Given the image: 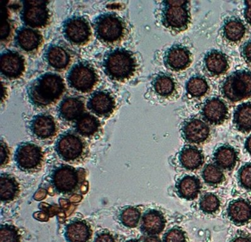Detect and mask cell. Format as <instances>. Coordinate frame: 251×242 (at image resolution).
I'll use <instances>...</instances> for the list:
<instances>
[{"instance_id": "obj_1", "label": "cell", "mask_w": 251, "mask_h": 242, "mask_svg": "<svg viewBox=\"0 0 251 242\" xmlns=\"http://www.w3.org/2000/svg\"><path fill=\"white\" fill-rule=\"evenodd\" d=\"M66 84L57 73H44L28 85L26 94L29 101L38 109H46L53 106L66 92Z\"/></svg>"}, {"instance_id": "obj_2", "label": "cell", "mask_w": 251, "mask_h": 242, "mask_svg": "<svg viewBox=\"0 0 251 242\" xmlns=\"http://www.w3.org/2000/svg\"><path fill=\"white\" fill-rule=\"evenodd\" d=\"M102 67L107 77L114 81L123 82L135 75L138 64L131 51L118 48L107 53L103 60Z\"/></svg>"}, {"instance_id": "obj_3", "label": "cell", "mask_w": 251, "mask_h": 242, "mask_svg": "<svg viewBox=\"0 0 251 242\" xmlns=\"http://www.w3.org/2000/svg\"><path fill=\"white\" fill-rule=\"evenodd\" d=\"M56 154L69 165L84 163L89 156V147L84 138L75 131H67L58 138L55 145Z\"/></svg>"}, {"instance_id": "obj_4", "label": "cell", "mask_w": 251, "mask_h": 242, "mask_svg": "<svg viewBox=\"0 0 251 242\" xmlns=\"http://www.w3.org/2000/svg\"><path fill=\"white\" fill-rule=\"evenodd\" d=\"M93 27L97 39L107 46L120 44L127 31L124 19L114 13L99 15L93 21Z\"/></svg>"}, {"instance_id": "obj_5", "label": "cell", "mask_w": 251, "mask_h": 242, "mask_svg": "<svg viewBox=\"0 0 251 242\" xmlns=\"http://www.w3.org/2000/svg\"><path fill=\"white\" fill-rule=\"evenodd\" d=\"M188 1H163L161 22L169 30L181 33L187 30L191 24V13Z\"/></svg>"}, {"instance_id": "obj_6", "label": "cell", "mask_w": 251, "mask_h": 242, "mask_svg": "<svg viewBox=\"0 0 251 242\" xmlns=\"http://www.w3.org/2000/svg\"><path fill=\"white\" fill-rule=\"evenodd\" d=\"M82 181L79 170L68 165L55 166L49 174L51 187L57 194L62 195L75 194L79 190Z\"/></svg>"}, {"instance_id": "obj_7", "label": "cell", "mask_w": 251, "mask_h": 242, "mask_svg": "<svg viewBox=\"0 0 251 242\" xmlns=\"http://www.w3.org/2000/svg\"><path fill=\"white\" fill-rule=\"evenodd\" d=\"M223 97L231 103L251 97V71L239 70L230 73L221 87Z\"/></svg>"}, {"instance_id": "obj_8", "label": "cell", "mask_w": 251, "mask_h": 242, "mask_svg": "<svg viewBox=\"0 0 251 242\" xmlns=\"http://www.w3.org/2000/svg\"><path fill=\"white\" fill-rule=\"evenodd\" d=\"M14 161L20 171L36 173L41 171L44 163L42 147L31 142L22 143L15 150Z\"/></svg>"}, {"instance_id": "obj_9", "label": "cell", "mask_w": 251, "mask_h": 242, "mask_svg": "<svg viewBox=\"0 0 251 242\" xmlns=\"http://www.w3.org/2000/svg\"><path fill=\"white\" fill-rule=\"evenodd\" d=\"M69 87L79 93H88L99 82V76L94 67L87 61H80L72 67L67 76Z\"/></svg>"}, {"instance_id": "obj_10", "label": "cell", "mask_w": 251, "mask_h": 242, "mask_svg": "<svg viewBox=\"0 0 251 242\" xmlns=\"http://www.w3.org/2000/svg\"><path fill=\"white\" fill-rule=\"evenodd\" d=\"M63 35L74 46L82 47L90 42L92 30L89 22L84 17L74 16L63 24Z\"/></svg>"}, {"instance_id": "obj_11", "label": "cell", "mask_w": 251, "mask_h": 242, "mask_svg": "<svg viewBox=\"0 0 251 242\" xmlns=\"http://www.w3.org/2000/svg\"><path fill=\"white\" fill-rule=\"evenodd\" d=\"M48 1H24L20 18L22 22L31 28H44L50 20V13L47 7Z\"/></svg>"}, {"instance_id": "obj_12", "label": "cell", "mask_w": 251, "mask_h": 242, "mask_svg": "<svg viewBox=\"0 0 251 242\" xmlns=\"http://www.w3.org/2000/svg\"><path fill=\"white\" fill-rule=\"evenodd\" d=\"M30 134L36 140L50 141L59 133V125L52 116L48 114H37L29 124Z\"/></svg>"}, {"instance_id": "obj_13", "label": "cell", "mask_w": 251, "mask_h": 242, "mask_svg": "<svg viewBox=\"0 0 251 242\" xmlns=\"http://www.w3.org/2000/svg\"><path fill=\"white\" fill-rule=\"evenodd\" d=\"M193 55L187 47L181 44L174 45L165 51L163 63L166 68L174 72L186 70L191 66Z\"/></svg>"}, {"instance_id": "obj_14", "label": "cell", "mask_w": 251, "mask_h": 242, "mask_svg": "<svg viewBox=\"0 0 251 242\" xmlns=\"http://www.w3.org/2000/svg\"><path fill=\"white\" fill-rule=\"evenodd\" d=\"M181 136L186 142L192 145H201L205 143L210 135L208 125L198 118H190L181 125Z\"/></svg>"}, {"instance_id": "obj_15", "label": "cell", "mask_w": 251, "mask_h": 242, "mask_svg": "<svg viewBox=\"0 0 251 242\" xmlns=\"http://www.w3.org/2000/svg\"><path fill=\"white\" fill-rule=\"evenodd\" d=\"M1 74L8 79H17L25 72V59L17 51L6 50L1 54Z\"/></svg>"}, {"instance_id": "obj_16", "label": "cell", "mask_w": 251, "mask_h": 242, "mask_svg": "<svg viewBox=\"0 0 251 242\" xmlns=\"http://www.w3.org/2000/svg\"><path fill=\"white\" fill-rule=\"evenodd\" d=\"M89 111L98 117L107 118L114 113L116 107L115 98L108 91H100L92 94L87 104Z\"/></svg>"}, {"instance_id": "obj_17", "label": "cell", "mask_w": 251, "mask_h": 242, "mask_svg": "<svg viewBox=\"0 0 251 242\" xmlns=\"http://www.w3.org/2000/svg\"><path fill=\"white\" fill-rule=\"evenodd\" d=\"M228 113L227 104L219 97L206 100L201 109V115L205 122L214 125L224 124L228 119Z\"/></svg>"}, {"instance_id": "obj_18", "label": "cell", "mask_w": 251, "mask_h": 242, "mask_svg": "<svg viewBox=\"0 0 251 242\" xmlns=\"http://www.w3.org/2000/svg\"><path fill=\"white\" fill-rule=\"evenodd\" d=\"M15 43L22 51L35 53L43 45V36L39 31L35 29L22 26L16 31Z\"/></svg>"}, {"instance_id": "obj_19", "label": "cell", "mask_w": 251, "mask_h": 242, "mask_svg": "<svg viewBox=\"0 0 251 242\" xmlns=\"http://www.w3.org/2000/svg\"><path fill=\"white\" fill-rule=\"evenodd\" d=\"M229 60L223 51L212 50L208 51L203 59L205 71L211 77L225 74L229 69Z\"/></svg>"}, {"instance_id": "obj_20", "label": "cell", "mask_w": 251, "mask_h": 242, "mask_svg": "<svg viewBox=\"0 0 251 242\" xmlns=\"http://www.w3.org/2000/svg\"><path fill=\"white\" fill-rule=\"evenodd\" d=\"M85 104L84 100L79 97H67L64 98L58 107V115L63 121L74 122L84 114Z\"/></svg>"}, {"instance_id": "obj_21", "label": "cell", "mask_w": 251, "mask_h": 242, "mask_svg": "<svg viewBox=\"0 0 251 242\" xmlns=\"http://www.w3.org/2000/svg\"><path fill=\"white\" fill-rule=\"evenodd\" d=\"M166 219L160 210H147L141 218V230L148 236H156L165 229Z\"/></svg>"}, {"instance_id": "obj_22", "label": "cell", "mask_w": 251, "mask_h": 242, "mask_svg": "<svg viewBox=\"0 0 251 242\" xmlns=\"http://www.w3.org/2000/svg\"><path fill=\"white\" fill-rule=\"evenodd\" d=\"M45 59L51 68L57 71H64L70 66L72 56L66 47L60 45H51L45 53Z\"/></svg>"}, {"instance_id": "obj_23", "label": "cell", "mask_w": 251, "mask_h": 242, "mask_svg": "<svg viewBox=\"0 0 251 242\" xmlns=\"http://www.w3.org/2000/svg\"><path fill=\"white\" fill-rule=\"evenodd\" d=\"M227 214L229 220L234 225H245L251 219V204L247 199H234L228 204Z\"/></svg>"}, {"instance_id": "obj_24", "label": "cell", "mask_w": 251, "mask_h": 242, "mask_svg": "<svg viewBox=\"0 0 251 242\" xmlns=\"http://www.w3.org/2000/svg\"><path fill=\"white\" fill-rule=\"evenodd\" d=\"M64 235L67 242H88L92 236L91 226L84 219H74L66 225Z\"/></svg>"}, {"instance_id": "obj_25", "label": "cell", "mask_w": 251, "mask_h": 242, "mask_svg": "<svg viewBox=\"0 0 251 242\" xmlns=\"http://www.w3.org/2000/svg\"><path fill=\"white\" fill-rule=\"evenodd\" d=\"M246 32L244 22L238 17H231L224 20L221 28L222 36L228 43L238 44L243 40Z\"/></svg>"}, {"instance_id": "obj_26", "label": "cell", "mask_w": 251, "mask_h": 242, "mask_svg": "<svg viewBox=\"0 0 251 242\" xmlns=\"http://www.w3.org/2000/svg\"><path fill=\"white\" fill-rule=\"evenodd\" d=\"M201 186L200 180L196 176H181L176 181V194L180 198L186 200H194L198 196Z\"/></svg>"}, {"instance_id": "obj_27", "label": "cell", "mask_w": 251, "mask_h": 242, "mask_svg": "<svg viewBox=\"0 0 251 242\" xmlns=\"http://www.w3.org/2000/svg\"><path fill=\"white\" fill-rule=\"evenodd\" d=\"M178 161L181 167L188 171H195L203 164L202 151L194 145H185L178 154Z\"/></svg>"}, {"instance_id": "obj_28", "label": "cell", "mask_w": 251, "mask_h": 242, "mask_svg": "<svg viewBox=\"0 0 251 242\" xmlns=\"http://www.w3.org/2000/svg\"><path fill=\"white\" fill-rule=\"evenodd\" d=\"M75 128L83 138H94L100 134L101 123L93 114L84 113L75 121Z\"/></svg>"}, {"instance_id": "obj_29", "label": "cell", "mask_w": 251, "mask_h": 242, "mask_svg": "<svg viewBox=\"0 0 251 242\" xmlns=\"http://www.w3.org/2000/svg\"><path fill=\"white\" fill-rule=\"evenodd\" d=\"M213 159L221 169L231 171L238 161V153L232 145H221L214 151Z\"/></svg>"}, {"instance_id": "obj_30", "label": "cell", "mask_w": 251, "mask_h": 242, "mask_svg": "<svg viewBox=\"0 0 251 242\" xmlns=\"http://www.w3.org/2000/svg\"><path fill=\"white\" fill-rule=\"evenodd\" d=\"M20 192V185L15 177L6 172L1 173L0 176V198L1 202H12L19 195Z\"/></svg>"}, {"instance_id": "obj_31", "label": "cell", "mask_w": 251, "mask_h": 242, "mask_svg": "<svg viewBox=\"0 0 251 242\" xmlns=\"http://www.w3.org/2000/svg\"><path fill=\"white\" fill-rule=\"evenodd\" d=\"M154 93L159 97L170 98L176 93V83L171 76L161 73L152 82Z\"/></svg>"}, {"instance_id": "obj_32", "label": "cell", "mask_w": 251, "mask_h": 242, "mask_svg": "<svg viewBox=\"0 0 251 242\" xmlns=\"http://www.w3.org/2000/svg\"><path fill=\"white\" fill-rule=\"evenodd\" d=\"M233 123L235 128L241 133H251V102H244L237 107Z\"/></svg>"}, {"instance_id": "obj_33", "label": "cell", "mask_w": 251, "mask_h": 242, "mask_svg": "<svg viewBox=\"0 0 251 242\" xmlns=\"http://www.w3.org/2000/svg\"><path fill=\"white\" fill-rule=\"evenodd\" d=\"M186 91L190 97L201 98L209 91V86L205 78L201 76H195L188 80L186 84Z\"/></svg>"}, {"instance_id": "obj_34", "label": "cell", "mask_w": 251, "mask_h": 242, "mask_svg": "<svg viewBox=\"0 0 251 242\" xmlns=\"http://www.w3.org/2000/svg\"><path fill=\"white\" fill-rule=\"evenodd\" d=\"M204 182L210 186H216L225 180L224 172L216 165L208 164L203 168L201 172Z\"/></svg>"}, {"instance_id": "obj_35", "label": "cell", "mask_w": 251, "mask_h": 242, "mask_svg": "<svg viewBox=\"0 0 251 242\" xmlns=\"http://www.w3.org/2000/svg\"><path fill=\"white\" fill-rule=\"evenodd\" d=\"M141 212L135 207H127L120 212L119 218L125 227L134 228L138 225L141 219Z\"/></svg>"}, {"instance_id": "obj_36", "label": "cell", "mask_w": 251, "mask_h": 242, "mask_svg": "<svg viewBox=\"0 0 251 242\" xmlns=\"http://www.w3.org/2000/svg\"><path fill=\"white\" fill-rule=\"evenodd\" d=\"M221 201L216 194L208 193L203 194L200 199L199 207L201 212L205 214L212 215L219 210Z\"/></svg>"}, {"instance_id": "obj_37", "label": "cell", "mask_w": 251, "mask_h": 242, "mask_svg": "<svg viewBox=\"0 0 251 242\" xmlns=\"http://www.w3.org/2000/svg\"><path fill=\"white\" fill-rule=\"evenodd\" d=\"M1 42L6 44L10 41L14 31V23L8 18V11L5 8L1 7Z\"/></svg>"}, {"instance_id": "obj_38", "label": "cell", "mask_w": 251, "mask_h": 242, "mask_svg": "<svg viewBox=\"0 0 251 242\" xmlns=\"http://www.w3.org/2000/svg\"><path fill=\"white\" fill-rule=\"evenodd\" d=\"M0 242H20L19 230L12 225H1L0 227Z\"/></svg>"}, {"instance_id": "obj_39", "label": "cell", "mask_w": 251, "mask_h": 242, "mask_svg": "<svg viewBox=\"0 0 251 242\" xmlns=\"http://www.w3.org/2000/svg\"><path fill=\"white\" fill-rule=\"evenodd\" d=\"M237 175L241 187L251 191V163H247L240 168Z\"/></svg>"}, {"instance_id": "obj_40", "label": "cell", "mask_w": 251, "mask_h": 242, "mask_svg": "<svg viewBox=\"0 0 251 242\" xmlns=\"http://www.w3.org/2000/svg\"><path fill=\"white\" fill-rule=\"evenodd\" d=\"M163 242H187L185 233L181 228L174 227L168 231L163 238Z\"/></svg>"}, {"instance_id": "obj_41", "label": "cell", "mask_w": 251, "mask_h": 242, "mask_svg": "<svg viewBox=\"0 0 251 242\" xmlns=\"http://www.w3.org/2000/svg\"><path fill=\"white\" fill-rule=\"evenodd\" d=\"M0 160H1V167H5L10 160V151L6 143L3 140L1 141V147H0Z\"/></svg>"}, {"instance_id": "obj_42", "label": "cell", "mask_w": 251, "mask_h": 242, "mask_svg": "<svg viewBox=\"0 0 251 242\" xmlns=\"http://www.w3.org/2000/svg\"><path fill=\"white\" fill-rule=\"evenodd\" d=\"M241 55L246 63L251 65V39L243 45L241 48Z\"/></svg>"}, {"instance_id": "obj_43", "label": "cell", "mask_w": 251, "mask_h": 242, "mask_svg": "<svg viewBox=\"0 0 251 242\" xmlns=\"http://www.w3.org/2000/svg\"><path fill=\"white\" fill-rule=\"evenodd\" d=\"M94 242H116L115 239L108 232H103L97 235Z\"/></svg>"}, {"instance_id": "obj_44", "label": "cell", "mask_w": 251, "mask_h": 242, "mask_svg": "<svg viewBox=\"0 0 251 242\" xmlns=\"http://www.w3.org/2000/svg\"><path fill=\"white\" fill-rule=\"evenodd\" d=\"M245 8H244V16L246 21L251 26V1H244Z\"/></svg>"}, {"instance_id": "obj_45", "label": "cell", "mask_w": 251, "mask_h": 242, "mask_svg": "<svg viewBox=\"0 0 251 242\" xmlns=\"http://www.w3.org/2000/svg\"><path fill=\"white\" fill-rule=\"evenodd\" d=\"M230 242H251V239L246 235H238L235 237Z\"/></svg>"}, {"instance_id": "obj_46", "label": "cell", "mask_w": 251, "mask_h": 242, "mask_svg": "<svg viewBox=\"0 0 251 242\" xmlns=\"http://www.w3.org/2000/svg\"><path fill=\"white\" fill-rule=\"evenodd\" d=\"M143 242H162L161 239L157 236H148Z\"/></svg>"}, {"instance_id": "obj_47", "label": "cell", "mask_w": 251, "mask_h": 242, "mask_svg": "<svg viewBox=\"0 0 251 242\" xmlns=\"http://www.w3.org/2000/svg\"><path fill=\"white\" fill-rule=\"evenodd\" d=\"M245 149L248 153L251 154V136L248 137L246 141Z\"/></svg>"}, {"instance_id": "obj_48", "label": "cell", "mask_w": 251, "mask_h": 242, "mask_svg": "<svg viewBox=\"0 0 251 242\" xmlns=\"http://www.w3.org/2000/svg\"><path fill=\"white\" fill-rule=\"evenodd\" d=\"M126 242H140L137 241V240L132 239V240H129V241H127Z\"/></svg>"}]
</instances>
